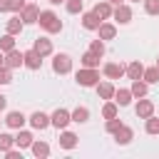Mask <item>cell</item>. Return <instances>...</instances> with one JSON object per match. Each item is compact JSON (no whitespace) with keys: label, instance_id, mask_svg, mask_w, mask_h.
I'll return each instance as SVG.
<instances>
[{"label":"cell","instance_id":"7dc6e473","mask_svg":"<svg viewBox=\"0 0 159 159\" xmlns=\"http://www.w3.org/2000/svg\"><path fill=\"white\" fill-rule=\"evenodd\" d=\"M0 122H2V119H0Z\"/></svg>","mask_w":159,"mask_h":159},{"label":"cell","instance_id":"484cf974","mask_svg":"<svg viewBox=\"0 0 159 159\" xmlns=\"http://www.w3.org/2000/svg\"><path fill=\"white\" fill-rule=\"evenodd\" d=\"M70 117H72V122H77V124H84V122L89 119V109H87V107H75V109L70 112Z\"/></svg>","mask_w":159,"mask_h":159},{"label":"cell","instance_id":"d590c367","mask_svg":"<svg viewBox=\"0 0 159 159\" xmlns=\"http://www.w3.org/2000/svg\"><path fill=\"white\" fill-rule=\"evenodd\" d=\"M89 52H94L97 57H102V55H104V40H92V45H89Z\"/></svg>","mask_w":159,"mask_h":159},{"label":"cell","instance_id":"f35d334b","mask_svg":"<svg viewBox=\"0 0 159 159\" xmlns=\"http://www.w3.org/2000/svg\"><path fill=\"white\" fill-rule=\"evenodd\" d=\"M5 157H7V159H22V149H15V147H10V149L5 152Z\"/></svg>","mask_w":159,"mask_h":159},{"label":"cell","instance_id":"cb8c5ba5","mask_svg":"<svg viewBox=\"0 0 159 159\" xmlns=\"http://www.w3.org/2000/svg\"><path fill=\"white\" fill-rule=\"evenodd\" d=\"M99 22H102V20H99L94 12H82V27H84V30H97Z\"/></svg>","mask_w":159,"mask_h":159},{"label":"cell","instance_id":"ee69618b","mask_svg":"<svg viewBox=\"0 0 159 159\" xmlns=\"http://www.w3.org/2000/svg\"><path fill=\"white\" fill-rule=\"evenodd\" d=\"M50 2H52V5H60V2H65V0H50Z\"/></svg>","mask_w":159,"mask_h":159},{"label":"cell","instance_id":"8fae6325","mask_svg":"<svg viewBox=\"0 0 159 159\" xmlns=\"http://www.w3.org/2000/svg\"><path fill=\"white\" fill-rule=\"evenodd\" d=\"M112 10H114V7H112V2H109V0L94 2V7H92V12H94L99 20H109V17H112Z\"/></svg>","mask_w":159,"mask_h":159},{"label":"cell","instance_id":"4fadbf2b","mask_svg":"<svg viewBox=\"0 0 159 159\" xmlns=\"http://www.w3.org/2000/svg\"><path fill=\"white\" fill-rule=\"evenodd\" d=\"M22 65L30 67V70H40L42 67V57L35 50H27V52H22Z\"/></svg>","mask_w":159,"mask_h":159},{"label":"cell","instance_id":"f1b7e54d","mask_svg":"<svg viewBox=\"0 0 159 159\" xmlns=\"http://www.w3.org/2000/svg\"><path fill=\"white\" fill-rule=\"evenodd\" d=\"M99 60H102V57H97V55H94V52H89V50H87V52L80 57L82 67H99Z\"/></svg>","mask_w":159,"mask_h":159},{"label":"cell","instance_id":"7a4b0ae2","mask_svg":"<svg viewBox=\"0 0 159 159\" xmlns=\"http://www.w3.org/2000/svg\"><path fill=\"white\" fill-rule=\"evenodd\" d=\"M75 80L80 87H94L99 82V72H97V67H80L75 72Z\"/></svg>","mask_w":159,"mask_h":159},{"label":"cell","instance_id":"4316f807","mask_svg":"<svg viewBox=\"0 0 159 159\" xmlns=\"http://www.w3.org/2000/svg\"><path fill=\"white\" fill-rule=\"evenodd\" d=\"M117 112H119V104H117L114 99H107L104 107H102V117H104V119H112V117H117Z\"/></svg>","mask_w":159,"mask_h":159},{"label":"cell","instance_id":"4dcf8cb0","mask_svg":"<svg viewBox=\"0 0 159 159\" xmlns=\"http://www.w3.org/2000/svg\"><path fill=\"white\" fill-rule=\"evenodd\" d=\"M12 47H15V35L5 32V35L0 37V50H2V52H10Z\"/></svg>","mask_w":159,"mask_h":159},{"label":"cell","instance_id":"7bdbcfd3","mask_svg":"<svg viewBox=\"0 0 159 159\" xmlns=\"http://www.w3.org/2000/svg\"><path fill=\"white\" fill-rule=\"evenodd\" d=\"M109 2H112V5H119V2H124V0H109Z\"/></svg>","mask_w":159,"mask_h":159},{"label":"cell","instance_id":"f546056e","mask_svg":"<svg viewBox=\"0 0 159 159\" xmlns=\"http://www.w3.org/2000/svg\"><path fill=\"white\" fill-rule=\"evenodd\" d=\"M144 132L147 134H159V117H154V114L147 117L144 119Z\"/></svg>","mask_w":159,"mask_h":159},{"label":"cell","instance_id":"52a82bcc","mask_svg":"<svg viewBox=\"0 0 159 159\" xmlns=\"http://www.w3.org/2000/svg\"><path fill=\"white\" fill-rule=\"evenodd\" d=\"M37 15H40V7H37L35 2H27V5L22 7V12H20V17H22L25 25H35V22H37Z\"/></svg>","mask_w":159,"mask_h":159},{"label":"cell","instance_id":"7402d4cb","mask_svg":"<svg viewBox=\"0 0 159 159\" xmlns=\"http://www.w3.org/2000/svg\"><path fill=\"white\" fill-rule=\"evenodd\" d=\"M129 92H132V97H147V92H149V84L144 82V80H132V87H129Z\"/></svg>","mask_w":159,"mask_h":159},{"label":"cell","instance_id":"9c48e42d","mask_svg":"<svg viewBox=\"0 0 159 159\" xmlns=\"http://www.w3.org/2000/svg\"><path fill=\"white\" fill-rule=\"evenodd\" d=\"M27 122H30L32 129H40V132H42V129L50 127V114H45V112H32Z\"/></svg>","mask_w":159,"mask_h":159},{"label":"cell","instance_id":"5bb4252c","mask_svg":"<svg viewBox=\"0 0 159 159\" xmlns=\"http://www.w3.org/2000/svg\"><path fill=\"white\" fill-rule=\"evenodd\" d=\"M2 122H5L10 129H22V124L27 122V117H25L22 112H7V117H5Z\"/></svg>","mask_w":159,"mask_h":159},{"label":"cell","instance_id":"83f0119b","mask_svg":"<svg viewBox=\"0 0 159 159\" xmlns=\"http://www.w3.org/2000/svg\"><path fill=\"white\" fill-rule=\"evenodd\" d=\"M142 80H144L147 84H157V82H159V67H157V65H154V67H144Z\"/></svg>","mask_w":159,"mask_h":159},{"label":"cell","instance_id":"603a6c76","mask_svg":"<svg viewBox=\"0 0 159 159\" xmlns=\"http://www.w3.org/2000/svg\"><path fill=\"white\" fill-rule=\"evenodd\" d=\"M30 149H32V154H35L37 159H45V157H50V144H47V142H40V139H35V142L30 144Z\"/></svg>","mask_w":159,"mask_h":159},{"label":"cell","instance_id":"1f68e13d","mask_svg":"<svg viewBox=\"0 0 159 159\" xmlns=\"http://www.w3.org/2000/svg\"><path fill=\"white\" fill-rule=\"evenodd\" d=\"M10 147H15V137H10V134H5V132H0V152L5 154Z\"/></svg>","mask_w":159,"mask_h":159},{"label":"cell","instance_id":"ffe728a7","mask_svg":"<svg viewBox=\"0 0 159 159\" xmlns=\"http://www.w3.org/2000/svg\"><path fill=\"white\" fill-rule=\"evenodd\" d=\"M22 27H25V22H22V17H20L17 12L5 22V30H7L10 35H20V32H22Z\"/></svg>","mask_w":159,"mask_h":159},{"label":"cell","instance_id":"2e32d148","mask_svg":"<svg viewBox=\"0 0 159 159\" xmlns=\"http://www.w3.org/2000/svg\"><path fill=\"white\" fill-rule=\"evenodd\" d=\"M60 147L62 149H75L77 147V134L70 129H60Z\"/></svg>","mask_w":159,"mask_h":159},{"label":"cell","instance_id":"ba28073f","mask_svg":"<svg viewBox=\"0 0 159 159\" xmlns=\"http://www.w3.org/2000/svg\"><path fill=\"white\" fill-rule=\"evenodd\" d=\"M7 70H17V67H22V52L17 50V47H12L10 52H5V62H2Z\"/></svg>","mask_w":159,"mask_h":159},{"label":"cell","instance_id":"d6a6232c","mask_svg":"<svg viewBox=\"0 0 159 159\" xmlns=\"http://www.w3.org/2000/svg\"><path fill=\"white\" fill-rule=\"evenodd\" d=\"M65 7H67V12L70 15H77V12H82V0H65Z\"/></svg>","mask_w":159,"mask_h":159},{"label":"cell","instance_id":"44dd1931","mask_svg":"<svg viewBox=\"0 0 159 159\" xmlns=\"http://www.w3.org/2000/svg\"><path fill=\"white\" fill-rule=\"evenodd\" d=\"M94 89H97V94H99V99H112L114 97V84L112 82H97L94 84Z\"/></svg>","mask_w":159,"mask_h":159},{"label":"cell","instance_id":"d4e9b609","mask_svg":"<svg viewBox=\"0 0 159 159\" xmlns=\"http://www.w3.org/2000/svg\"><path fill=\"white\" fill-rule=\"evenodd\" d=\"M119 107H127L129 102H132V92L129 89H124V87H119V89H114V97H112Z\"/></svg>","mask_w":159,"mask_h":159},{"label":"cell","instance_id":"ac0fdd59","mask_svg":"<svg viewBox=\"0 0 159 159\" xmlns=\"http://www.w3.org/2000/svg\"><path fill=\"white\" fill-rule=\"evenodd\" d=\"M124 75H127L129 80H142V75H144V65H142L139 60H132V62L127 65Z\"/></svg>","mask_w":159,"mask_h":159},{"label":"cell","instance_id":"6da1fadb","mask_svg":"<svg viewBox=\"0 0 159 159\" xmlns=\"http://www.w3.org/2000/svg\"><path fill=\"white\" fill-rule=\"evenodd\" d=\"M37 22H40V27L45 30V32H50V35H57V32H62V20L52 12V10H40V15H37Z\"/></svg>","mask_w":159,"mask_h":159},{"label":"cell","instance_id":"8d00e7d4","mask_svg":"<svg viewBox=\"0 0 159 159\" xmlns=\"http://www.w3.org/2000/svg\"><path fill=\"white\" fill-rule=\"evenodd\" d=\"M12 82V70H7L5 65L0 67V84H10Z\"/></svg>","mask_w":159,"mask_h":159},{"label":"cell","instance_id":"9a60e30c","mask_svg":"<svg viewBox=\"0 0 159 159\" xmlns=\"http://www.w3.org/2000/svg\"><path fill=\"white\" fill-rule=\"evenodd\" d=\"M132 139H134V129H132V127H127V124H122V127L114 132V142H117V144H122V147H124V144H129Z\"/></svg>","mask_w":159,"mask_h":159},{"label":"cell","instance_id":"f6af8a7d","mask_svg":"<svg viewBox=\"0 0 159 159\" xmlns=\"http://www.w3.org/2000/svg\"><path fill=\"white\" fill-rule=\"evenodd\" d=\"M157 67H159V57H157Z\"/></svg>","mask_w":159,"mask_h":159},{"label":"cell","instance_id":"7c38bea8","mask_svg":"<svg viewBox=\"0 0 159 159\" xmlns=\"http://www.w3.org/2000/svg\"><path fill=\"white\" fill-rule=\"evenodd\" d=\"M32 50H35L40 57H47V55H52V40H47V37H37V40L32 42Z\"/></svg>","mask_w":159,"mask_h":159},{"label":"cell","instance_id":"ab89813d","mask_svg":"<svg viewBox=\"0 0 159 159\" xmlns=\"http://www.w3.org/2000/svg\"><path fill=\"white\" fill-rule=\"evenodd\" d=\"M10 10V0H0V12H7Z\"/></svg>","mask_w":159,"mask_h":159},{"label":"cell","instance_id":"277c9868","mask_svg":"<svg viewBox=\"0 0 159 159\" xmlns=\"http://www.w3.org/2000/svg\"><path fill=\"white\" fill-rule=\"evenodd\" d=\"M70 122H72V117H70V109H65V107H57V109L50 114V124H52L55 129H67Z\"/></svg>","mask_w":159,"mask_h":159},{"label":"cell","instance_id":"30bf717a","mask_svg":"<svg viewBox=\"0 0 159 159\" xmlns=\"http://www.w3.org/2000/svg\"><path fill=\"white\" fill-rule=\"evenodd\" d=\"M124 65L122 62H107L104 67H102V72H104V77H109V80H119L122 75H124Z\"/></svg>","mask_w":159,"mask_h":159},{"label":"cell","instance_id":"e575fe53","mask_svg":"<svg viewBox=\"0 0 159 159\" xmlns=\"http://www.w3.org/2000/svg\"><path fill=\"white\" fill-rule=\"evenodd\" d=\"M122 124H124L122 119H117V117H112V119H107V122H104V129H107L109 134H114V132H117V129H119Z\"/></svg>","mask_w":159,"mask_h":159},{"label":"cell","instance_id":"b9f144b4","mask_svg":"<svg viewBox=\"0 0 159 159\" xmlns=\"http://www.w3.org/2000/svg\"><path fill=\"white\" fill-rule=\"evenodd\" d=\"M2 62H5V52L0 50V67H2Z\"/></svg>","mask_w":159,"mask_h":159},{"label":"cell","instance_id":"60d3db41","mask_svg":"<svg viewBox=\"0 0 159 159\" xmlns=\"http://www.w3.org/2000/svg\"><path fill=\"white\" fill-rule=\"evenodd\" d=\"M5 107H7V97H5V94H0V112H2Z\"/></svg>","mask_w":159,"mask_h":159},{"label":"cell","instance_id":"5b68a950","mask_svg":"<svg viewBox=\"0 0 159 159\" xmlns=\"http://www.w3.org/2000/svg\"><path fill=\"white\" fill-rule=\"evenodd\" d=\"M112 17H114L119 25H127V22H132V7H129L127 2H119V5H114Z\"/></svg>","mask_w":159,"mask_h":159},{"label":"cell","instance_id":"8992f818","mask_svg":"<svg viewBox=\"0 0 159 159\" xmlns=\"http://www.w3.org/2000/svg\"><path fill=\"white\" fill-rule=\"evenodd\" d=\"M134 114H137L139 119H147V117H152V114H154V102H152V99H144V97H139V102H137V107H134Z\"/></svg>","mask_w":159,"mask_h":159},{"label":"cell","instance_id":"836d02e7","mask_svg":"<svg viewBox=\"0 0 159 159\" xmlns=\"http://www.w3.org/2000/svg\"><path fill=\"white\" fill-rule=\"evenodd\" d=\"M147 15H159V0H142Z\"/></svg>","mask_w":159,"mask_h":159},{"label":"cell","instance_id":"74e56055","mask_svg":"<svg viewBox=\"0 0 159 159\" xmlns=\"http://www.w3.org/2000/svg\"><path fill=\"white\" fill-rule=\"evenodd\" d=\"M25 5H27L25 0H10V12H17V15H20Z\"/></svg>","mask_w":159,"mask_h":159},{"label":"cell","instance_id":"e0dca14e","mask_svg":"<svg viewBox=\"0 0 159 159\" xmlns=\"http://www.w3.org/2000/svg\"><path fill=\"white\" fill-rule=\"evenodd\" d=\"M97 32H99V40H114V37H117V25L102 20L99 27H97Z\"/></svg>","mask_w":159,"mask_h":159},{"label":"cell","instance_id":"bcb514c9","mask_svg":"<svg viewBox=\"0 0 159 159\" xmlns=\"http://www.w3.org/2000/svg\"><path fill=\"white\" fill-rule=\"evenodd\" d=\"M132 2H139V0H132Z\"/></svg>","mask_w":159,"mask_h":159},{"label":"cell","instance_id":"d6986e66","mask_svg":"<svg viewBox=\"0 0 159 159\" xmlns=\"http://www.w3.org/2000/svg\"><path fill=\"white\" fill-rule=\"evenodd\" d=\"M35 142V137H32V132H25V129H17V134H15V147L17 149H27L30 144Z\"/></svg>","mask_w":159,"mask_h":159},{"label":"cell","instance_id":"3957f363","mask_svg":"<svg viewBox=\"0 0 159 159\" xmlns=\"http://www.w3.org/2000/svg\"><path fill=\"white\" fill-rule=\"evenodd\" d=\"M70 70H72V57L67 52H60L52 57V72L55 75H67Z\"/></svg>","mask_w":159,"mask_h":159}]
</instances>
